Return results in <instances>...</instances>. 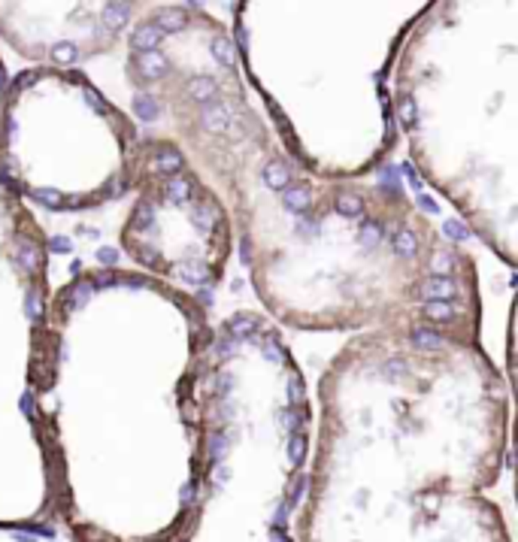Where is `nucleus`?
I'll return each mask as SVG.
<instances>
[{
    "instance_id": "f257e3e1",
    "label": "nucleus",
    "mask_w": 518,
    "mask_h": 542,
    "mask_svg": "<svg viewBox=\"0 0 518 542\" xmlns=\"http://www.w3.org/2000/svg\"><path fill=\"white\" fill-rule=\"evenodd\" d=\"M137 103L219 191L252 285L294 330L431 328L479 343L470 255L403 191L321 179L252 110L228 28L191 3L146 6L131 28Z\"/></svg>"
},
{
    "instance_id": "f03ea898",
    "label": "nucleus",
    "mask_w": 518,
    "mask_h": 542,
    "mask_svg": "<svg viewBox=\"0 0 518 542\" xmlns=\"http://www.w3.org/2000/svg\"><path fill=\"white\" fill-rule=\"evenodd\" d=\"M210 324L146 273L88 270L49 297L33 415L73 542H173L200 470Z\"/></svg>"
},
{
    "instance_id": "7ed1b4c3",
    "label": "nucleus",
    "mask_w": 518,
    "mask_h": 542,
    "mask_svg": "<svg viewBox=\"0 0 518 542\" xmlns=\"http://www.w3.org/2000/svg\"><path fill=\"white\" fill-rule=\"evenodd\" d=\"M297 542H397L440 497L482 494L506 455V385L473 339L376 328L321 376Z\"/></svg>"
},
{
    "instance_id": "20e7f679",
    "label": "nucleus",
    "mask_w": 518,
    "mask_h": 542,
    "mask_svg": "<svg viewBox=\"0 0 518 542\" xmlns=\"http://www.w3.org/2000/svg\"><path fill=\"white\" fill-rule=\"evenodd\" d=\"M518 3H428L391 76L412 164L503 261L515 264Z\"/></svg>"
},
{
    "instance_id": "39448f33",
    "label": "nucleus",
    "mask_w": 518,
    "mask_h": 542,
    "mask_svg": "<svg viewBox=\"0 0 518 542\" xmlns=\"http://www.w3.org/2000/svg\"><path fill=\"white\" fill-rule=\"evenodd\" d=\"M428 3H240L233 55L279 143L321 179H361L397 139L388 76Z\"/></svg>"
},
{
    "instance_id": "423d86ee",
    "label": "nucleus",
    "mask_w": 518,
    "mask_h": 542,
    "mask_svg": "<svg viewBox=\"0 0 518 542\" xmlns=\"http://www.w3.org/2000/svg\"><path fill=\"white\" fill-rule=\"evenodd\" d=\"M200 470L173 542H297L306 488L303 373L270 319L210 328L197 382Z\"/></svg>"
},
{
    "instance_id": "0eeeda50",
    "label": "nucleus",
    "mask_w": 518,
    "mask_h": 542,
    "mask_svg": "<svg viewBox=\"0 0 518 542\" xmlns=\"http://www.w3.org/2000/svg\"><path fill=\"white\" fill-rule=\"evenodd\" d=\"M140 133L88 76L33 67L0 106V182L22 203L52 212L94 210L131 185Z\"/></svg>"
},
{
    "instance_id": "6e6552de",
    "label": "nucleus",
    "mask_w": 518,
    "mask_h": 542,
    "mask_svg": "<svg viewBox=\"0 0 518 542\" xmlns=\"http://www.w3.org/2000/svg\"><path fill=\"white\" fill-rule=\"evenodd\" d=\"M46 306L43 230L0 182V530H43L55 521L52 470L33 415Z\"/></svg>"
},
{
    "instance_id": "1a4fd4ad",
    "label": "nucleus",
    "mask_w": 518,
    "mask_h": 542,
    "mask_svg": "<svg viewBox=\"0 0 518 542\" xmlns=\"http://www.w3.org/2000/svg\"><path fill=\"white\" fill-rule=\"evenodd\" d=\"M133 203L122 246L164 285L191 294L212 288L231 257L233 230L219 191L170 137H140L131 185Z\"/></svg>"
},
{
    "instance_id": "9d476101",
    "label": "nucleus",
    "mask_w": 518,
    "mask_h": 542,
    "mask_svg": "<svg viewBox=\"0 0 518 542\" xmlns=\"http://www.w3.org/2000/svg\"><path fill=\"white\" fill-rule=\"evenodd\" d=\"M146 3H0V33L37 67H67L122 37Z\"/></svg>"
},
{
    "instance_id": "9b49d317",
    "label": "nucleus",
    "mask_w": 518,
    "mask_h": 542,
    "mask_svg": "<svg viewBox=\"0 0 518 542\" xmlns=\"http://www.w3.org/2000/svg\"><path fill=\"white\" fill-rule=\"evenodd\" d=\"M400 542H509V533L485 494H455L424 506Z\"/></svg>"
},
{
    "instance_id": "f8f14e48",
    "label": "nucleus",
    "mask_w": 518,
    "mask_h": 542,
    "mask_svg": "<svg viewBox=\"0 0 518 542\" xmlns=\"http://www.w3.org/2000/svg\"><path fill=\"white\" fill-rule=\"evenodd\" d=\"M6 70H3V61H0V106H3V97H6Z\"/></svg>"
}]
</instances>
